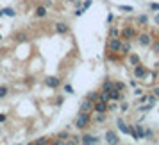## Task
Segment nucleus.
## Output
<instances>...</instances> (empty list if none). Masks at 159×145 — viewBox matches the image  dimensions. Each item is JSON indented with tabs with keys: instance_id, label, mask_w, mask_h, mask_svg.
<instances>
[{
	"instance_id": "f3484780",
	"label": "nucleus",
	"mask_w": 159,
	"mask_h": 145,
	"mask_svg": "<svg viewBox=\"0 0 159 145\" xmlns=\"http://www.w3.org/2000/svg\"><path fill=\"white\" fill-rule=\"evenodd\" d=\"M129 63L132 66L139 65V56H138V54H130V56H129Z\"/></svg>"
},
{
	"instance_id": "72a5a7b5",
	"label": "nucleus",
	"mask_w": 159,
	"mask_h": 145,
	"mask_svg": "<svg viewBox=\"0 0 159 145\" xmlns=\"http://www.w3.org/2000/svg\"><path fill=\"white\" fill-rule=\"evenodd\" d=\"M111 36H120V30L113 27V29H111Z\"/></svg>"
},
{
	"instance_id": "a878e982",
	"label": "nucleus",
	"mask_w": 159,
	"mask_h": 145,
	"mask_svg": "<svg viewBox=\"0 0 159 145\" xmlns=\"http://www.w3.org/2000/svg\"><path fill=\"white\" fill-rule=\"evenodd\" d=\"M34 143L36 145H45V143H48V140H47V138H38V140H34Z\"/></svg>"
},
{
	"instance_id": "b1692460",
	"label": "nucleus",
	"mask_w": 159,
	"mask_h": 145,
	"mask_svg": "<svg viewBox=\"0 0 159 145\" xmlns=\"http://www.w3.org/2000/svg\"><path fill=\"white\" fill-rule=\"evenodd\" d=\"M86 99H89L91 102H97V101H98V93H95V91H91V93L88 95Z\"/></svg>"
},
{
	"instance_id": "49530a36",
	"label": "nucleus",
	"mask_w": 159,
	"mask_h": 145,
	"mask_svg": "<svg viewBox=\"0 0 159 145\" xmlns=\"http://www.w3.org/2000/svg\"><path fill=\"white\" fill-rule=\"evenodd\" d=\"M68 2H73V0H68Z\"/></svg>"
},
{
	"instance_id": "37998d69",
	"label": "nucleus",
	"mask_w": 159,
	"mask_h": 145,
	"mask_svg": "<svg viewBox=\"0 0 159 145\" xmlns=\"http://www.w3.org/2000/svg\"><path fill=\"white\" fill-rule=\"evenodd\" d=\"M156 23H159V15H157V16H156Z\"/></svg>"
},
{
	"instance_id": "aec40b11",
	"label": "nucleus",
	"mask_w": 159,
	"mask_h": 145,
	"mask_svg": "<svg viewBox=\"0 0 159 145\" xmlns=\"http://www.w3.org/2000/svg\"><path fill=\"white\" fill-rule=\"evenodd\" d=\"M143 138H145V140H152V138H154V133H152V129H145V131H143Z\"/></svg>"
},
{
	"instance_id": "a211bd4d",
	"label": "nucleus",
	"mask_w": 159,
	"mask_h": 145,
	"mask_svg": "<svg viewBox=\"0 0 159 145\" xmlns=\"http://www.w3.org/2000/svg\"><path fill=\"white\" fill-rule=\"evenodd\" d=\"M115 88V82H111V81H104V84H102V90L104 91H109V90H113Z\"/></svg>"
},
{
	"instance_id": "cd10ccee",
	"label": "nucleus",
	"mask_w": 159,
	"mask_h": 145,
	"mask_svg": "<svg viewBox=\"0 0 159 145\" xmlns=\"http://www.w3.org/2000/svg\"><path fill=\"white\" fill-rule=\"evenodd\" d=\"M115 88L118 91H123V90H125V84H123V82H115Z\"/></svg>"
},
{
	"instance_id": "423d86ee",
	"label": "nucleus",
	"mask_w": 159,
	"mask_h": 145,
	"mask_svg": "<svg viewBox=\"0 0 159 145\" xmlns=\"http://www.w3.org/2000/svg\"><path fill=\"white\" fill-rule=\"evenodd\" d=\"M122 38L123 40H127V41H130V40L136 38V30L132 29V27H125V29L122 30Z\"/></svg>"
},
{
	"instance_id": "58836bf2",
	"label": "nucleus",
	"mask_w": 159,
	"mask_h": 145,
	"mask_svg": "<svg viewBox=\"0 0 159 145\" xmlns=\"http://www.w3.org/2000/svg\"><path fill=\"white\" fill-rule=\"evenodd\" d=\"M143 93V91H141V90H139V88H136V91H134V95H138V97H139V95Z\"/></svg>"
},
{
	"instance_id": "c9c22d12",
	"label": "nucleus",
	"mask_w": 159,
	"mask_h": 145,
	"mask_svg": "<svg viewBox=\"0 0 159 145\" xmlns=\"http://www.w3.org/2000/svg\"><path fill=\"white\" fill-rule=\"evenodd\" d=\"M150 9H152V11H159V4H152Z\"/></svg>"
},
{
	"instance_id": "f8f14e48",
	"label": "nucleus",
	"mask_w": 159,
	"mask_h": 145,
	"mask_svg": "<svg viewBox=\"0 0 159 145\" xmlns=\"http://www.w3.org/2000/svg\"><path fill=\"white\" fill-rule=\"evenodd\" d=\"M116 125H118V129H120V133H123V134H129V125L125 124V120H116Z\"/></svg>"
},
{
	"instance_id": "dca6fc26",
	"label": "nucleus",
	"mask_w": 159,
	"mask_h": 145,
	"mask_svg": "<svg viewBox=\"0 0 159 145\" xmlns=\"http://www.w3.org/2000/svg\"><path fill=\"white\" fill-rule=\"evenodd\" d=\"M95 113H97V111H95ZM93 120H95L97 124H104V122H106V113H97Z\"/></svg>"
},
{
	"instance_id": "4be33fe9",
	"label": "nucleus",
	"mask_w": 159,
	"mask_h": 145,
	"mask_svg": "<svg viewBox=\"0 0 159 145\" xmlns=\"http://www.w3.org/2000/svg\"><path fill=\"white\" fill-rule=\"evenodd\" d=\"M129 134L134 138V140H139V138H138V133H136V127H134V125H129Z\"/></svg>"
},
{
	"instance_id": "2f4dec72",
	"label": "nucleus",
	"mask_w": 159,
	"mask_h": 145,
	"mask_svg": "<svg viewBox=\"0 0 159 145\" xmlns=\"http://www.w3.org/2000/svg\"><path fill=\"white\" fill-rule=\"evenodd\" d=\"M152 50L156 52V54H159V41H157V43H154V45H152Z\"/></svg>"
},
{
	"instance_id": "9d476101",
	"label": "nucleus",
	"mask_w": 159,
	"mask_h": 145,
	"mask_svg": "<svg viewBox=\"0 0 159 145\" xmlns=\"http://www.w3.org/2000/svg\"><path fill=\"white\" fill-rule=\"evenodd\" d=\"M109 99L118 102V101H122L123 99V95H122V91H118L116 88H113V90H109Z\"/></svg>"
},
{
	"instance_id": "c756f323",
	"label": "nucleus",
	"mask_w": 159,
	"mask_h": 145,
	"mask_svg": "<svg viewBox=\"0 0 159 145\" xmlns=\"http://www.w3.org/2000/svg\"><path fill=\"white\" fill-rule=\"evenodd\" d=\"M2 11H4V15H7V16H15V11H13V9H9V7L2 9Z\"/></svg>"
},
{
	"instance_id": "4c0bfd02",
	"label": "nucleus",
	"mask_w": 159,
	"mask_h": 145,
	"mask_svg": "<svg viewBox=\"0 0 159 145\" xmlns=\"http://www.w3.org/2000/svg\"><path fill=\"white\" fill-rule=\"evenodd\" d=\"M27 38H25V34H18V41H25Z\"/></svg>"
},
{
	"instance_id": "a19ab883",
	"label": "nucleus",
	"mask_w": 159,
	"mask_h": 145,
	"mask_svg": "<svg viewBox=\"0 0 159 145\" xmlns=\"http://www.w3.org/2000/svg\"><path fill=\"white\" fill-rule=\"evenodd\" d=\"M120 109H122V111H127V109H129V106H127V104H122V108H120Z\"/></svg>"
},
{
	"instance_id": "c03bdc74",
	"label": "nucleus",
	"mask_w": 159,
	"mask_h": 145,
	"mask_svg": "<svg viewBox=\"0 0 159 145\" xmlns=\"http://www.w3.org/2000/svg\"><path fill=\"white\" fill-rule=\"evenodd\" d=\"M2 15H4V11H2V9H0V16H2Z\"/></svg>"
},
{
	"instance_id": "de8ad7c7",
	"label": "nucleus",
	"mask_w": 159,
	"mask_h": 145,
	"mask_svg": "<svg viewBox=\"0 0 159 145\" xmlns=\"http://www.w3.org/2000/svg\"><path fill=\"white\" fill-rule=\"evenodd\" d=\"M0 40H2V36H0Z\"/></svg>"
},
{
	"instance_id": "0eeeda50",
	"label": "nucleus",
	"mask_w": 159,
	"mask_h": 145,
	"mask_svg": "<svg viewBox=\"0 0 159 145\" xmlns=\"http://www.w3.org/2000/svg\"><path fill=\"white\" fill-rule=\"evenodd\" d=\"M138 41H139V45H143V47H148V45L152 43V36L147 34V32H143V34L138 36Z\"/></svg>"
},
{
	"instance_id": "412c9836",
	"label": "nucleus",
	"mask_w": 159,
	"mask_h": 145,
	"mask_svg": "<svg viewBox=\"0 0 159 145\" xmlns=\"http://www.w3.org/2000/svg\"><path fill=\"white\" fill-rule=\"evenodd\" d=\"M138 23H141V25L148 23V16H147V15H139V16H138Z\"/></svg>"
},
{
	"instance_id": "f704fd0d",
	"label": "nucleus",
	"mask_w": 159,
	"mask_h": 145,
	"mask_svg": "<svg viewBox=\"0 0 159 145\" xmlns=\"http://www.w3.org/2000/svg\"><path fill=\"white\" fill-rule=\"evenodd\" d=\"M65 91H66V93H73V88L70 86V84H66V86H65Z\"/></svg>"
},
{
	"instance_id": "f257e3e1",
	"label": "nucleus",
	"mask_w": 159,
	"mask_h": 145,
	"mask_svg": "<svg viewBox=\"0 0 159 145\" xmlns=\"http://www.w3.org/2000/svg\"><path fill=\"white\" fill-rule=\"evenodd\" d=\"M89 124H91L89 113H80L79 111V115H77V118H75V127H77V129H86Z\"/></svg>"
},
{
	"instance_id": "79ce46f5",
	"label": "nucleus",
	"mask_w": 159,
	"mask_h": 145,
	"mask_svg": "<svg viewBox=\"0 0 159 145\" xmlns=\"http://www.w3.org/2000/svg\"><path fill=\"white\" fill-rule=\"evenodd\" d=\"M6 118H7L6 115H0V124H2V122H6Z\"/></svg>"
},
{
	"instance_id": "bb28decb",
	"label": "nucleus",
	"mask_w": 159,
	"mask_h": 145,
	"mask_svg": "<svg viewBox=\"0 0 159 145\" xmlns=\"http://www.w3.org/2000/svg\"><path fill=\"white\" fill-rule=\"evenodd\" d=\"M143 127H141V125H136V133H138V138H139V140H141V138H143Z\"/></svg>"
},
{
	"instance_id": "ddd939ff",
	"label": "nucleus",
	"mask_w": 159,
	"mask_h": 145,
	"mask_svg": "<svg viewBox=\"0 0 159 145\" xmlns=\"http://www.w3.org/2000/svg\"><path fill=\"white\" fill-rule=\"evenodd\" d=\"M56 30H57L59 34H66L68 32V25L65 22H57L56 23Z\"/></svg>"
},
{
	"instance_id": "473e14b6",
	"label": "nucleus",
	"mask_w": 159,
	"mask_h": 145,
	"mask_svg": "<svg viewBox=\"0 0 159 145\" xmlns=\"http://www.w3.org/2000/svg\"><path fill=\"white\" fill-rule=\"evenodd\" d=\"M116 108H118V106H116V101L111 102V104H107V109H111V111H113V109H116Z\"/></svg>"
},
{
	"instance_id": "5701e85b",
	"label": "nucleus",
	"mask_w": 159,
	"mask_h": 145,
	"mask_svg": "<svg viewBox=\"0 0 159 145\" xmlns=\"http://www.w3.org/2000/svg\"><path fill=\"white\" fill-rule=\"evenodd\" d=\"M98 99H100V101H106V102H109V101H111V99H109V91H104V90H102V93L98 95Z\"/></svg>"
},
{
	"instance_id": "e433bc0d",
	"label": "nucleus",
	"mask_w": 159,
	"mask_h": 145,
	"mask_svg": "<svg viewBox=\"0 0 159 145\" xmlns=\"http://www.w3.org/2000/svg\"><path fill=\"white\" fill-rule=\"evenodd\" d=\"M152 91H154V95H156V97H159V86H154V90H152Z\"/></svg>"
},
{
	"instance_id": "393cba45",
	"label": "nucleus",
	"mask_w": 159,
	"mask_h": 145,
	"mask_svg": "<svg viewBox=\"0 0 159 145\" xmlns=\"http://www.w3.org/2000/svg\"><path fill=\"white\" fill-rule=\"evenodd\" d=\"M120 9H122L123 13H132V11H134L132 6H120Z\"/></svg>"
},
{
	"instance_id": "a18cd8bd",
	"label": "nucleus",
	"mask_w": 159,
	"mask_h": 145,
	"mask_svg": "<svg viewBox=\"0 0 159 145\" xmlns=\"http://www.w3.org/2000/svg\"><path fill=\"white\" fill-rule=\"evenodd\" d=\"M157 77H159V70H157Z\"/></svg>"
},
{
	"instance_id": "4468645a",
	"label": "nucleus",
	"mask_w": 159,
	"mask_h": 145,
	"mask_svg": "<svg viewBox=\"0 0 159 145\" xmlns=\"http://www.w3.org/2000/svg\"><path fill=\"white\" fill-rule=\"evenodd\" d=\"M36 16L38 18H45V16H47V7H45V6H38L36 7Z\"/></svg>"
},
{
	"instance_id": "f03ea898",
	"label": "nucleus",
	"mask_w": 159,
	"mask_h": 145,
	"mask_svg": "<svg viewBox=\"0 0 159 145\" xmlns=\"http://www.w3.org/2000/svg\"><path fill=\"white\" fill-rule=\"evenodd\" d=\"M120 47H122V40L118 36H111V40L107 41V49L111 52H118L120 50Z\"/></svg>"
},
{
	"instance_id": "c85d7f7f",
	"label": "nucleus",
	"mask_w": 159,
	"mask_h": 145,
	"mask_svg": "<svg viewBox=\"0 0 159 145\" xmlns=\"http://www.w3.org/2000/svg\"><path fill=\"white\" fill-rule=\"evenodd\" d=\"M91 4H93V0H86V2L82 4V11H88V7H89Z\"/></svg>"
},
{
	"instance_id": "20e7f679",
	"label": "nucleus",
	"mask_w": 159,
	"mask_h": 145,
	"mask_svg": "<svg viewBox=\"0 0 159 145\" xmlns=\"http://www.w3.org/2000/svg\"><path fill=\"white\" fill-rule=\"evenodd\" d=\"M79 111L80 113H91V111H93V102L89 101V99H84V101L80 102Z\"/></svg>"
},
{
	"instance_id": "7c9ffc66",
	"label": "nucleus",
	"mask_w": 159,
	"mask_h": 145,
	"mask_svg": "<svg viewBox=\"0 0 159 145\" xmlns=\"http://www.w3.org/2000/svg\"><path fill=\"white\" fill-rule=\"evenodd\" d=\"M139 102H141V104L148 102V95H139Z\"/></svg>"
},
{
	"instance_id": "1a4fd4ad",
	"label": "nucleus",
	"mask_w": 159,
	"mask_h": 145,
	"mask_svg": "<svg viewBox=\"0 0 159 145\" xmlns=\"http://www.w3.org/2000/svg\"><path fill=\"white\" fill-rule=\"evenodd\" d=\"M106 142H107V143H120V138L116 136V133L107 131V133H106Z\"/></svg>"
},
{
	"instance_id": "6ab92c4d",
	"label": "nucleus",
	"mask_w": 159,
	"mask_h": 145,
	"mask_svg": "<svg viewBox=\"0 0 159 145\" xmlns=\"http://www.w3.org/2000/svg\"><path fill=\"white\" fill-rule=\"evenodd\" d=\"M9 93V88L7 86H0V99H6Z\"/></svg>"
},
{
	"instance_id": "6e6552de",
	"label": "nucleus",
	"mask_w": 159,
	"mask_h": 145,
	"mask_svg": "<svg viewBox=\"0 0 159 145\" xmlns=\"http://www.w3.org/2000/svg\"><path fill=\"white\" fill-rule=\"evenodd\" d=\"M80 143H86V145L98 143V138H97V136H91V134H82V138H80Z\"/></svg>"
},
{
	"instance_id": "2eb2a0df",
	"label": "nucleus",
	"mask_w": 159,
	"mask_h": 145,
	"mask_svg": "<svg viewBox=\"0 0 159 145\" xmlns=\"http://www.w3.org/2000/svg\"><path fill=\"white\" fill-rule=\"evenodd\" d=\"M118 52H120V54H129L130 52V45L127 43V41H122V47H120V50Z\"/></svg>"
},
{
	"instance_id": "7ed1b4c3",
	"label": "nucleus",
	"mask_w": 159,
	"mask_h": 145,
	"mask_svg": "<svg viewBox=\"0 0 159 145\" xmlns=\"http://www.w3.org/2000/svg\"><path fill=\"white\" fill-rule=\"evenodd\" d=\"M148 75V70L145 68V65H136L134 66V77L136 79H145Z\"/></svg>"
},
{
	"instance_id": "39448f33",
	"label": "nucleus",
	"mask_w": 159,
	"mask_h": 145,
	"mask_svg": "<svg viewBox=\"0 0 159 145\" xmlns=\"http://www.w3.org/2000/svg\"><path fill=\"white\" fill-rule=\"evenodd\" d=\"M93 109L97 111V113H106V111H107V102L98 99L97 102H93Z\"/></svg>"
},
{
	"instance_id": "9b49d317",
	"label": "nucleus",
	"mask_w": 159,
	"mask_h": 145,
	"mask_svg": "<svg viewBox=\"0 0 159 145\" xmlns=\"http://www.w3.org/2000/svg\"><path fill=\"white\" fill-rule=\"evenodd\" d=\"M59 82H61V79H57V77H47V79H45V84L48 88H57Z\"/></svg>"
},
{
	"instance_id": "ea45409f",
	"label": "nucleus",
	"mask_w": 159,
	"mask_h": 145,
	"mask_svg": "<svg viewBox=\"0 0 159 145\" xmlns=\"http://www.w3.org/2000/svg\"><path fill=\"white\" fill-rule=\"evenodd\" d=\"M107 22H109V23H113V15H111V13L107 15Z\"/></svg>"
}]
</instances>
